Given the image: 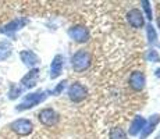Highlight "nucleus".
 I'll list each match as a JSON object with an SVG mask.
<instances>
[{
    "label": "nucleus",
    "instance_id": "f257e3e1",
    "mask_svg": "<svg viewBox=\"0 0 160 139\" xmlns=\"http://www.w3.org/2000/svg\"><path fill=\"white\" fill-rule=\"evenodd\" d=\"M72 68L77 72H82L91 66V54L85 50H78L75 54L72 56Z\"/></svg>",
    "mask_w": 160,
    "mask_h": 139
},
{
    "label": "nucleus",
    "instance_id": "f03ea898",
    "mask_svg": "<svg viewBox=\"0 0 160 139\" xmlns=\"http://www.w3.org/2000/svg\"><path fill=\"white\" fill-rule=\"evenodd\" d=\"M46 96H48V95H46V92H41V91L36 92V93L27 95V96L24 97L22 103L17 106V111L28 110V109H31V107H33V106H36V104L42 103V102L46 99Z\"/></svg>",
    "mask_w": 160,
    "mask_h": 139
},
{
    "label": "nucleus",
    "instance_id": "7ed1b4c3",
    "mask_svg": "<svg viewBox=\"0 0 160 139\" xmlns=\"http://www.w3.org/2000/svg\"><path fill=\"white\" fill-rule=\"evenodd\" d=\"M32 122L29 121V120H25V118H20L17 120V121H14L13 124H11V129L15 132V134L18 135H29L31 132H32Z\"/></svg>",
    "mask_w": 160,
    "mask_h": 139
},
{
    "label": "nucleus",
    "instance_id": "20e7f679",
    "mask_svg": "<svg viewBox=\"0 0 160 139\" xmlns=\"http://www.w3.org/2000/svg\"><path fill=\"white\" fill-rule=\"evenodd\" d=\"M87 88L84 85H81L79 82L72 83L71 86L68 88V96L72 102H81L87 97Z\"/></svg>",
    "mask_w": 160,
    "mask_h": 139
},
{
    "label": "nucleus",
    "instance_id": "39448f33",
    "mask_svg": "<svg viewBox=\"0 0 160 139\" xmlns=\"http://www.w3.org/2000/svg\"><path fill=\"white\" fill-rule=\"evenodd\" d=\"M38 117H39V121L43 125H48V127L56 125L58 121V114L53 109H43L39 113Z\"/></svg>",
    "mask_w": 160,
    "mask_h": 139
},
{
    "label": "nucleus",
    "instance_id": "423d86ee",
    "mask_svg": "<svg viewBox=\"0 0 160 139\" xmlns=\"http://www.w3.org/2000/svg\"><path fill=\"white\" fill-rule=\"evenodd\" d=\"M68 35H70V38H71L72 41L79 42V43L87 42L89 39V32H88L87 28H84V27H72V28H70Z\"/></svg>",
    "mask_w": 160,
    "mask_h": 139
},
{
    "label": "nucleus",
    "instance_id": "0eeeda50",
    "mask_svg": "<svg viewBox=\"0 0 160 139\" xmlns=\"http://www.w3.org/2000/svg\"><path fill=\"white\" fill-rule=\"evenodd\" d=\"M127 20H128V22H130V25L134 27V28H142L143 24H145L143 15L138 8H132V10L128 11Z\"/></svg>",
    "mask_w": 160,
    "mask_h": 139
},
{
    "label": "nucleus",
    "instance_id": "6e6552de",
    "mask_svg": "<svg viewBox=\"0 0 160 139\" xmlns=\"http://www.w3.org/2000/svg\"><path fill=\"white\" fill-rule=\"evenodd\" d=\"M130 86L137 92L142 91L143 86H145V75H143V72L134 71L130 77Z\"/></svg>",
    "mask_w": 160,
    "mask_h": 139
},
{
    "label": "nucleus",
    "instance_id": "1a4fd4ad",
    "mask_svg": "<svg viewBox=\"0 0 160 139\" xmlns=\"http://www.w3.org/2000/svg\"><path fill=\"white\" fill-rule=\"evenodd\" d=\"M25 24H27L25 18H18V20H14V21H11V22H8L4 28H2V29H0V32L7 33V35H13L15 31L21 29V28L25 25Z\"/></svg>",
    "mask_w": 160,
    "mask_h": 139
},
{
    "label": "nucleus",
    "instance_id": "9d476101",
    "mask_svg": "<svg viewBox=\"0 0 160 139\" xmlns=\"http://www.w3.org/2000/svg\"><path fill=\"white\" fill-rule=\"evenodd\" d=\"M38 77H39V70L38 68H33L22 79H21V83H22L24 88H33L36 85V81H38Z\"/></svg>",
    "mask_w": 160,
    "mask_h": 139
},
{
    "label": "nucleus",
    "instance_id": "9b49d317",
    "mask_svg": "<svg viewBox=\"0 0 160 139\" xmlns=\"http://www.w3.org/2000/svg\"><path fill=\"white\" fill-rule=\"evenodd\" d=\"M159 121H160V117L158 116V114H155V116L150 117L149 121H146V122H145V127H143L142 131H141V132H142V134H141V138L145 139L148 135L152 134V131L155 129V127L158 125V122H159Z\"/></svg>",
    "mask_w": 160,
    "mask_h": 139
},
{
    "label": "nucleus",
    "instance_id": "f8f14e48",
    "mask_svg": "<svg viewBox=\"0 0 160 139\" xmlns=\"http://www.w3.org/2000/svg\"><path fill=\"white\" fill-rule=\"evenodd\" d=\"M61 68H63V56L57 54L56 57L53 58L52 61V66H50V78L52 79H56L61 72Z\"/></svg>",
    "mask_w": 160,
    "mask_h": 139
},
{
    "label": "nucleus",
    "instance_id": "ddd939ff",
    "mask_svg": "<svg viewBox=\"0 0 160 139\" xmlns=\"http://www.w3.org/2000/svg\"><path fill=\"white\" fill-rule=\"evenodd\" d=\"M20 57H21V60L24 61V64H25V66H28V67L36 66V64H38V61H39L38 56L33 53V52H31V50H22V52H21V54H20Z\"/></svg>",
    "mask_w": 160,
    "mask_h": 139
},
{
    "label": "nucleus",
    "instance_id": "4468645a",
    "mask_svg": "<svg viewBox=\"0 0 160 139\" xmlns=\"http://www.w3.org/2000/svg\"><path fill=\"white\" fill-rule=\"evenodd\" d=\"M145 122H146V120L143 118V117H141V116H137L134 118V121H132V124L130 127V135H137V134H139L141 131H142V128L145 127Z\"/></svg>",
    "mask_w": 160,
    "mask_h": 139
},
{
    "label": "nucleus",
    "instance_id": "2eb2a0df",
    "mask_svg": "<svg viewBox=\"0 0 160 139\" xmlns=\"http://www.w3.org/2000/svg\"><path fill=\"white\" fill-rule=\"evenodd\" d=\"M11 53V47L7 42H0V60L2 58H7Z\"/></svg>",
    "mask_w": 160,
    "mask_h": 139
},
{
    "label": "nucleus",
    "instance_id": "dca6fc26",
    "mask_svg": "<svg viewBox=\"0 0 160 139\" xmlns=\"http://www.w3.org/2000/svg\"><path fill=\"white\" fill-rule=\"evenodd\" d=\"M109 137H110V139H127V135H125L124 129H121V128H112Z\"/></svg>",
    "mask_w": 160,
    "mask_h": 139
},
{
    "label": "nucleus",
    "instance_id": "f3484780",
    "mask_svg": "<svg viewBox=\"0 0 160 139\" xmlns=\"http://www.w3.org/2000/svg\"><path fill=\"white\" fill-rule=\"evenodd\" d=\"M146 32H148V39H149L150 43H156V42H158V35H156V31H155V28L150 25V24L146 27Z\"/></svg>",
    "mask_w": 160,
    "mask_h": 139
},
{
    "label": "nucleus",
    "instance_id": "a211bd4d",
    "mask_svg": "<svg viewBox=\"0 0 160 139\" xmlns=\"http://www.w3.org/2000/svg\"><path fill=\"white\" fill-rule=\"evenodd\" d=\"M146 60L148 61H152V63H159V61H160V56H159V53L155 50V49H152V50H148Z\"/></svg>",
    "mask_w": 160,
    "mask_h": 139
},
{
    "label": "nucleus",
    "instance_id": "6ab92c4d",
    "mask_svg": "<svg viewBox=\"0 0 160 139\" xmlns=\"http://www.w3.org/2000/svg\"><path fill=\"white\" fill-rule=\"evenodd\" d=\"M20 93H21V89L18 88V86H15V85L10 86V92H8V97H10V99L18 97V96H20Z\"/></svg>",
    "mask_w": 160,
    "mask_h": 139
},
{
    "label": "nucleus",
    "instance_id": "aec40b11",
    "mask_svg": "<svg viewBox=\"0 0 160 139\" xmlns=\"http://www.w3.org/2000/svg\"><path fill=\"white\" fill-rule=\"evenodd\" d=\"M142 6H143V10L146 11V17L149 18V20H152V10H150L149 2H146V0H143V2H142Z\"/></svg>",
    "mask_w": 160,
    "mask_h": 139
},
{
    "label": "nucleus",
    "instance_id": "412c9836",
    "mask_svg": "<svg viewBox=\"0 0 160 139\" xmlns=\"http://www.w3.org/2000/svg\"><path fill=\"white\" fill-rule=\"evenodd\" d=\"M64 86H66V82H64V81H63V82H60V83H58V85L56 86V89H54V91L52 92V93H53V95H58V93H60V92L64 89Z\"/></svg>",
    "mask_w": 160,
    "mask_h": 139
},
{
    "label": "nucleus",
    "instance_id": "4be33fe9",
    "mask_svg": "<svg viewBox=\"0 0 160 139\" xmlns=\"http://www.w3.org/2000/svg\"><path fill=\"white\" fill-rule=\"evenodd\" d=\"M156 77H159V78H160V68L156 70Z\"/></svg>",
    "mask_w": 160,
    "mask_h": 139
},
{
    "label": "nucleus",
    "instance_id": "5701e85b",
    "mask_svg": "<svg viewBox=\"0 0 160 139\" xmlns=\"http://www.w3.org/2000/svg\"><path fill=\"white\" fill-rule=\"evenodd\" d=\"M158 24H159V28H160V18H159V20H158Z\"/></svg>",
    "mask_w": 160,
    "mask_h": 139
}]
</instances>
